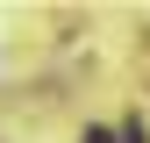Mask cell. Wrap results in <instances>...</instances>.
<instances>
[{
	"label": "cell",
	"mask_w": 150,
	"mask_h": 143,
	"mask_svg": "<svg viewBox=\"0 0 150 143\" xmlns=\"http://www.w3.org/2000/svg\"><path fill=\"white\" fill-rule=\"evenodd\" d=\"M86 143H115V136H107V129H86Z\"/></svg>",
	"instance_id": "7a4b0ae2"
},
{
	"label": "cell",
	"mask_w": 150,
	"mask_h": 143,
	"mask_svg": "<svg viewBox=\"0 0 150 143\" xmlns=\"http://www.w3.org/2000/svg\"><path fill=\"white\" fill-rule=\"evenodd\" d=\"M122 143H150V136H143V122H129V129H122Z\"/></svg>",
	"instance_id": "6da1fadb"
}]
</instances>
